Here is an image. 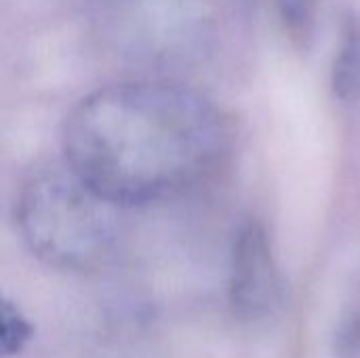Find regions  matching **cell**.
Masks as SVG:
<instances>
[{
	"label": "cell",
	"instance_id": "1",
	"mask_svg": "<svg viewBox=\"0 0 360 358\" xmlns=\"http://www.w3.org/2000/svg\"><path fill=\"white\" fill-rule=\"evenodd\" d=\"M228 148L224 112L171 80L101 87L63 124L65 165L122 209L188 192L221 165Z\"/></svg>",
	"mask_w": 360,
	"mask_h": 358
},
{
	"label": "cell",
	"instance_id": "6",
	"mask_svg": "<svg viewBox=\"0 0 360 358\" xmlns=\"http://www.w3.org/2000/svg\"><path fill=\"white\" fill-rule=\"evenodd\" d=\"M34 338V325L25 319L17 304L2 298L0 306V350L2 357H17Z\"/></svg>",
	"mask_w": 360,
	"mask_h": 358
},
{
	"label": "cell",
	"instance_id": "3",
	"mask_svg": "<svg viewBox=\"0 0 360 358\" xmlns=\"http://www.w3.org/2000/svg\"><path fill=\"white\" fill-rule=\"evenodd\" d=\"M228 302L243 323H262L283 304V276L268 228L247 219L234 234L228 272Z\"/></svg>",
	"mask_w": 360,
	"mask_h": 358
},
{
	"label": "cell",
	"instance_id": "2",
	"mask_svg": "<svg viewBox=\"0 0 360 358\" xmlns=\"http://www.w3.org/2000/svg\"><path fill=\"white\" fill-rule=\"evenodd\" d=\"M120 209L65 165L23 184L15 219L25 247L40 262L63 272H91L118 245Z\"/></svg>",
	"mask_w": 360,
	"mask_h": 358
},
{
	"label": "cell",
	"instance_id": "4",
	"mask_svg": "<svg viewBox=\"0 0 360 358\" xmlns=\"http://www.w3.org/2000/svg\"><path fill=\"white\" fill-rule=\"evenodd\" d=\"M331 84L335 97L344 103H352L360 97V17H350L344 25Z\"/></svg>",
	"mask_w": 360,
	"mask_h": 358
},
{
	"label": "cell",
	"instance_id": "5",
	"mask_svg": "<svg viewBox=\"0 0 360 358\" xmlns=\"http://www.w3.org/2000/svg\"><path fill=\"white\" fill-rule=\"evenodd\" d=\"M274 6L289 38L295 44L306 46L314 34L319 0H274Z\"/></svg>",
	"mask_w": 360,
	"mask_h": 358
}]
</instances>
